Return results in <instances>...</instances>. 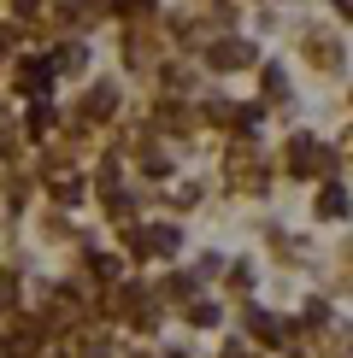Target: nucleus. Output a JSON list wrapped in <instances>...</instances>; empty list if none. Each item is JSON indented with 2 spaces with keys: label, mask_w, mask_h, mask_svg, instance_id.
<instances>
[{
  "label": "nucleus",
  "mask_w": 353,
  "mask_h": 358,
  "mask_svg": "<svg viewBox=\"0 0 353 358\" xmlns=\"http://www.w3.org/2000/svg\"><path fill=\"white\" fill-rule=\"evenodd\" d=\"M218 358H247V352H242V347H235V341H230V347H224V352H218Z\"/></svg>",
  "instance_id": "obj_13"
},
{
  "label": "nucleus",
  "mask_w": 353,
  "mask_h": 358,
  "mask_svg": "<svg viewBox=\"0 0 353 358\" xmlns=\"http://www.w3.org/2000/svg\"><path fill=\"white\" fill-rule=\"evenodd\" d=\"M77 194H83V182H77L71 171H59V176H53V200H65V206H71Z\"/></svg>",
  "instance_id": "obj_9"
},
{
  "label": "nucleus",
  "mask_w": 353,
  "mask_h": 358,
  "mask_svg": "<svg viewBox=\"0 0 353 358\" xmlns=\"http://www.w3.org/2000/svg\"><path fill=\"white\" fill-rule=\"evenodd\" d=\"M188 317H195L200 329H212V323H218V306H212V300H188Z\"/></svg>",
  "instance_id": "obj_11"
},
{
  "label": "nucleus",
  "mask_w": 353,
  "mask_h": 358,
  "mask_svg": "<svg viewBox=\"0 0 353 358\" xmlns=\"http://www.w3.org/2000/svg\"><path fill=\"white\" fill-rule=\"evenodd\" d=\"M112 106H118V100H112V88H106V83H100V88H95V94H88V100H83V117H112Z\"/></svg>",
  "instance_id": "obj_7"
},
{
  "label": "nucleus",
  "mask_w": 353,
  "mask_h": 358,
  "mask_svg": "<svg viewBox=\"0 0 353 358\" xmlns=\"http://www.w3.org/2000/svg\"><path fill=\"white\" fill-rule=\"evenodd\" d=\"M230 182H242L247 194H265V171H259V159H254V147H235L230 153Z\"/></svg>",
  "instance_id": "obj_1"
},
{
  "label": "nucleus",
  "mask_w": 353,
  "mask_h": 358,
  "mask_svg": "<svg viewBox=\"0 0 353 358\" xmlns=\"http://www.w3.org/2000/svg\"><path fill=\"white\" fill-rule=\"evenodd\" d=\"M318 217H347V194L342 188H324L318 194Z\"/></svg>",
  "instance_id": "obj_8"
},
{
  "label": "nucleus",
  "mask_w": 353,
  "mask_h": 358,
  "mask_svg": "<svg viewBox=\"0 0 353 358\" xmlns=\"http://www.w3.org/2000/svg\"><path fill=\"white\" fill-rule=\"evenodd\" d=\"M318 165H324V153H318L306 136H300V141H289V171H294V176H306V171H318Z\"/></svg>",
  "instance_id": "obj_6"
},
{
  "label": "nucleus",
  "mask_w": 353,
  "mask_h": 358,
  "mask_svg": "<svg viewBox=\"0 0 353 358\" xmlns=\"http://www.w3.org/2000/svg\"><path fill=\"white\" fill-rule=\"evenodd\" d=\"M306 323H312V329H324V323H330V306L312 300V306H306Z\"/></svg>",
  "instance_id": "obj_12"
},
{
  "label": "nucleus",
  "mask_w": 353,
  "mask_h": 358,
  "mask_svg": "<svg viewBox=\"0 0 353 358\" xmlns=\"http://www.w3.org/2000/svg\"><path fill=\"white\" fill-rule=\"evenodd\" d=\"M130 252H136V259H153V252H176V229H171V223L136 229V235H130Z\"/></svg>",
  "instance_id": "obj_2"
},
{
  "label": "nucleus",
  "mask_w": 353,
  "mask_h": 358,
  "mask_svg": "<svg viewBox=\"0 0 353 358\" xmlns=\"http://www.w3.org/2000/svg\"><path fill=\"white\" fill-rule=\"evenodd\" d=\"M206 59H212V71H242V65H254V48H247V41H218V48L212 53H206Z\"/></svg>",
  "instance_id": "obj_4"
},
{
  "label": "nucleus",
  "mask_w": 353,
  "mask_h": 358,
  "mask_svg": "<svg viewBox=\"0 0 353 358\" xmlns=\"http://www.w3.org/2000/svg\"><path fill=\"white\" fill-rule=\"evenodd\" d=\"M306 59H312L318 71H335V65H342V41H330V36H312V41H306Z\"/></svg>",
  "instance_id": "obj_5"
},
{
  "label": "nucleus",
  "mask_w": 353,
  "mask_h": 358,
  "mask_svg": "<svg viewBox=\"0 0 353 358\" xmlns=\"http://www.w3.org/2000/svg\"><path fill=\"white\" fill-rule=\"evenodd\" d=\"M247 323H254V335L265 341V347H294V323H283V317H271V311H254V317H247Z\"/></svg>",
  "instance_id": "obj_3"
},
{
  "label": "nucleus",
  "mask_w": 353,
  "mask_h": 358,
  "mask_svg": "<svg viewBox=\"0 0 353 358\" xmlns=\"http://www.w3.org/2000/svg\"><path fill=\"white\" fill-rule=\"evenodd\" d=\"M265 94H271V100H283V94H289V77H283V65H265Z\"/></svg>",
  "instance_id": "obj_10"
},
{
  "label": "nucleus",
  "mask_w": 353,
  "mask_h": 358,
  "mask_svg": "<svg viewBox=\"0 0 353 358\" xmlns=\"http://www.w3.org/2000/svg\"><path fill=\"white\" fill-rule=\"evenodd\" d=\"M335 6H342V18H353V0H335Z\"/></svg>",
  "instance_id": "obj_14"
}]
</instances>
